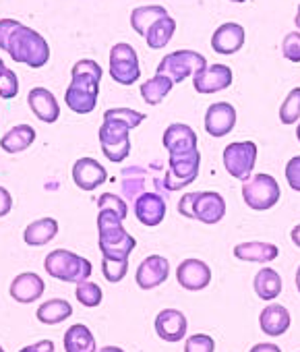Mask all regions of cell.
<instances>
[{
	"label": "cell",
	"mask_w": 300,
	"mask_h": 352,
	"mask_svg": "<svg viewBox=\"0 0 300 352\" xmlns=\"http://www.w3.org/2000/svg\"><path fill=\"white\" fill-rule=\"evenodd\" d=\"M0 50L30 69H42L50 60V44L46 38L17 19H0Z\"/></svg>",
	"instance_id": "obj_1"
},
{
	"label": "cell",
	"mask_w": 300,
	"mask_h": 352,
	"mask_svg": "<svg viewBox=\"0 0 300 352\" xmlns=\"http://www.w3.org/2000/svg\"><path fill=\"white\" fill-rule=\"evenodd\" d=\"M102 75V67L91 58H83L73 65L71 83L65 91V102L69 110H73L75 114H91L95 110Z\"/></svg>",
	"instance_id": "obj_2"
},
{
	"label": "cell",
	"mask_w": 300,
	"mask_h": 352,
	"mask_svg": "<svg viewBox=\"0 0 300 352\" xmlns=\"http://www.w3.org/2000/svg\"><path fill=\"white\" fill-rule=\"evenodd\" d=\"M122 222L124 220H120L114 212L100 210V214H97V245H100L102 257L128 259V255L135 251L137 241L132 234L126 232Z\"/></svg>",
	"instance_id": "obj_3"
},
{
	"label": "cell",
	"mask_w": 300,
	"mask_h": 352,
	"mask_svg": "<svg viewBox=\"0 0 300 352\" xmlns=\"http://www.w3.org/2000/svg\"><path fill=\"white\" fill-rule=\"evenodd\" d=\"M44 270L60 280V282H67V284H81L85 280H89L91 272H93V265L89 259L73 253V251H67V249H54L52 253L46 255L44 259Z\"/></svg>",
	"instance_id": "obj_4"
},
{
	"label": "cell",
	"mask_w": 300,
	"mask_h": 352,
	"mask_svg": "<svg viewBox=\"0 0 300 352\" xmlns=\"http://www.w3.org/2000/svg\"><path fill=\"white\" fill-rule=\"evenodd\" d=\"M281 197L279 185L271 174H251V179L242 183V199L255 212L271 210Z\"/></svg>",
	"instance_id": "obj_5"
},
{
	"label": "cell",
	"mask_w": 300,
	"mask_h": 352,
	"mask_svg": "<svg viewBox=\"0 0 300 352\" xmlns=\"http://www.w3.org/2000/svg\"><path fill=\"white\" fill-rule=\"evenodd\" d=\"M207 67V58L195 50H176L166 54L158 65V75H166L174 85L183 83L187 77L199 73Z\"/></svg>",
	"instance_id": "obj_6"
},
{
	"label": "cell",
	"mask_w": 300,
	"mask_h": 352,
	"mask_svg": "<svg viewBox=\"0 0 300 352\" xmlns=\"http://www.w3.org/2000/svg\"><path fill=\"white\" fill-rule=\"evenodd\" d=\"M100 145H102V153L106 155V160L120 164L128 157L130 153V129L124 122L118 120H104L100 131Z\"/></svg>",
	"instance_id": "obj_7"
},
{
	"label": "cell",
	"mask_w": 300,
	"mask_h": 352,
	"mask_svg": "<svg viewBox=\"0 0 300 352\" xmlns=\"http://www.w3.org/2000/svg\"><path fill=\"white\" fill-rule=\"evenodd\" d=\"M110 77L118 83V85H132L139 81L141 77V65H139V54L137 50L126 44V42H118L112 46L110 50Z\"/></svg>",
	"instance_id": "obj_8"
},
{
	"label": "cell",
	"mask_w": 300,
	"mask_h": 352,
	"mask_svg": "<svg viewBox=\"0 0 300 352\" xmlns=\"http://www.w3.org/2000/svg\"><path fill=\"white\" fill-rule=\"evenodd\" d=\"M199 168H201L199 149L193 153H185V155H168V172L164 179L166 189L181 191V189L193 185L195 179L199 176Z\"/></svg>",
	"instance_id": "obj_9"
},
{
	"label": "cell",
	"mask_w": 300,
	"mask_h": 352,
	"mask_svg": "<svg viewBox=\"0 0 300 352\" xmlns=\"http://www.w3.org/2000/svg\"><path fill=\"white\" fill-rule=\"evenodd\" d=\"M257 164V145L253 141H236L224 149V168L238 181L251 179Z\"/></svg>",
	"instance_id": "obj_10"
},
{
	"label": "cell",
	"mask_w": 300,
	"mask_h": 352,
	"mask_svg": "<svg viewBox=\"0 0 300 352\" xmlns=\"http://www.w3.org/2000/svg\"><path fill=\"white\" fill-rule=\"evenodd\" d=\"M170 276V263L162 255H149L145 257L135 274V282L141 290H154L162 286Z\"/></svg>",
	"instance_id": "obj_11"
},
{
	"label": "cell",
	"mask_w": 300,
	"mask_h": 352,
	"mask_svg": "<svg viewBox=\"0 0 300 352\" xmlns=\"http://www.w3.org/2000/svg\"><path fill=\"white\" fill-rule=\"evenodd\" d=\"M232 81L234 75L228 65H207L205 69L193 75V87L203 96L224 91L232 85Z\"/></svg>",
	"instance_id": "obj_12"
},
{
	"label": "cell",
	"mask_w": 300,
	"mask_h": 352,
	"mask_svg": "<svg viewBox=\"0 0 300 352\" xmlns=\"http://www.w3.org/2000/svg\"><path fill=\"white\" fill-rule=\"evenodd\" d=\"M71 174H73V183L81 191H85V193L95 191L100 185H104L108 181L106 168L97 160H93V157H81V160H77L73 164V172Z\"/></svg>",
	"instance_id": "obj_13"
},
{
	"label": "cell",
	"mask_w": 300,
	"mask_h": 352,
	"mask_svg": "<svg viewBox=\"0 0 300 352\" xmlns=\"http://www.w3.org/2000/svg\"><path fill=\"white\" fill-rule=\"evenodd\" d=\"M199 139H197V133L185 124V122H172L164 137H162V145L166 147L168 155H185V153H193L197 151Z\"/></svg>",
	"instance_id": "obj_14"
},
{
	"label": "cell",
	"mask_w": 300,
	"mask_h": 352,
	"mask_svg": "<svg viewBox=\"0 0 300 352\" xmlns=\"http://www.w3.org/2000/svg\"><path fill=\"white\" fill-rule=\"evenodd\" d=\"M135 218L143 226H160L166 218V199L160 193H143L132 204Z\"/></svg>",
	"instance_id": "obj_15"
},
{
	"label": "cell",
	"mask_w": 300,
	"mask_h": 352,
	"mask_svg": "<svg viewBox=\"0 0 300 352\" xmlns=\"http://www.w3.org/2000/svg\"><path fill=\"white\" fill-rule=\"evenodd\" d=\"M236 126V108L228 102H216L207 108L205 112V131L216 137L222 139L228 133H232V129Z\"/></svg>",
	"instance_id": "obj_16"
},
{
	"label": "cell",
	"mask_w": 300,
	"mask_h": 352,
	"mask_svg": "<svg viewBox=\"0 0 300 352\" xmlns=\"http://www.w3.org/2000/svg\"><path fill=\"white\" fill-rule=\"evenodd\" d=\"M176 280L185 290L199 292L209 286L211 282V270L201 259H185L176 270Z\"/></svg>",
	"instance_id": "obj_17"
},
{
	"label": "cell",
	"mask_w": 300,
	"mask_h": 352,
	"mask_svg": "<svg viewBox=\"0 0 300 352\" xmlns=\"http://www.w3.org/2000/svg\"><path fill=\"white\" fill-rule=\"evenodd\" d=\"M226 216V201L216 191H203L197 193L193 201V220H199L203 224H218Z\"/></svg>",
	"instance_id": "obj_18"
},
{
	"label": "cell",
	"mask_w": 300,
	"mask_h": 352,
	"mask_svg": "<svg viewBox=\"0 0 300 352\" xmlns=\"http://www.w3.org/2000/svg\"><path fill=\"white\" fill-rule=\"evenodd\" d=\"M27 104H30V110L34 112V116L46 124H52L60 118V106H58V100L56 96L46 89V87H34L30 89L27 94Z\"/></svg>",
	"instance_id": "obj_19"
},
{
	"label": "cell",
	"mask_w": 300,
	"mask_h": 352,
	"mask_svg": "<svg viewBox=\"0 0 300 352\" xmlns=\"http://www.w3.org/2000/svg\"><path fill=\"white\" fill-rule=\"evenodd\" d=\"M242 46H244V28L238 23L228 21V23L220 25L211 36V48H214V52H218L222 56L236 54Z\"/></svg>",
	"instance_id": "obj_20"
},
{
	"label": "cell",
	"mask_w": 300,
	"mask_h": 352,
	"mask_svg": "<svg viewBox=\"0 0 300 352\" xmlns=\"http://www.w3.org/2000/svg\"><path fill=\"white\" fill-rule=\"evenodd\" d=\"M46 290L44 280L36 274V272H23L19 274L13 282H11V298L21 302V305H30L34 300H38Z\"/></svg>",
	"instance_id": "obj_21"
},
{
	"label": "cell",
	"mask_w": 300,
	"mask_h": 352,
	"mask_svg": "<svg viewBox=\"0 0 300 352\" xmlns=\"http://www.w3.org/2000/svg\"><path fill=\"white\" fill-rule=\"evenodd\" d=\"M187 317L176 309H164L156 317V333L164 342H183L187 336Z\"/></svg>",
	"instance_id": "obj_22"
},
{
	"label": "cell",
	"mask_w": 300,
	"mask_h": 352,
	"mask_svg": "<svg viewBox=\"0 0 300 352\" xmlns=\"http://www.w3.org/2000/svg\"><path fill=\"white\" fill-rule=\"evenodd\" d=\"M36 129L32 124H17L13 129H9L3 137H0V149L7 153H21L25 149H30L36 141Z\"/></svg>",
	"instance_id": "obj_23"
},
{
	"label": "cell",
	"mask_w": 300,
	"mask_h": 352,
	"mask_svg": "<svg viewBox=\"0 0 300 352\" xmlns=\"http://www.w3.org/2000/svg\"><path fill=\"white\" fill-rule=\"evenodd\" d=\"M279 249L273 243H261V241H251V243H238L234 247V257L240 261H253V263H267L277 259Z\"/></svg>",
	"instance_id": "obj_24"
},
{
	"label": "cell",
	"mask_w": 300,
	"mask_h": 352,
	"mask_svg": "<svg viewBox=\"0 0 300 352\" xmlns=\"http://www.w3.org/2000/svg\"><path fill=\"white\" fill-rule=\"evenodd\" d=\"M259 325L265 336L277 338L288 331L290 327V313L281 305H269L261 311L259 315Z\"/></svg>",
	"instance_id": "obj_25"
},
{
	"label": "cell",
	"mask_w": 300,
	"mask_h": 352,
	"mask_svg": "<svg viewBox=\"0 0 300 352\" xmlns=\"http://www.w3.org/2000/svg\"><path fill=\"white\" fill-rule=\"evenodd\" d=\"M145 179L147 172L141 166H128L120 172V193L124 201H132L145 193Z\"/></svg>",
	"instance_id": "obj_26"
},
{
	"label": "cell",
	"mask_w": 300,
	"mask_h": 352,
	"mask_svg": "<svg viewBox=\"0 0 300 352\" xmlns=\"http://www.w3.org/2000/svg\"><path fill=\"white\" fill-rule=\"evenodd\" d=\"M65 352H97L91 329L83 323H75L65 333Z\"/></svg>",
	"instance_id": "obj_27"
},
{
	"label": "cell",
	"mask_w": 300,
	"mask_h": 352,
	"mask_svg": "<svg viewBox=\"0 0 300 352\" xmlns=\"http://www.w3.org/2000/svg\"><path fill=\"white\" fill-rule=\"evenodd\" d=\"M58 234V222L54 218H40V220H34L25 232H23V239L30 247H44L48 245L54 236Z\"/></svg>",
	"instance_id": "obj_28"
},
{
	"label": "cell",
	"mask_w": 300,
	"mask_h": 352,
	"mask_svg": "<svg viewBox=\"0 0 300 352\" xmlns=\"http://www.w3.org/2000/svg\"><path fill=\"white\" fill-rule=\"evenodd\" d=\"M73 315V307L69 300L65 298H50L46 302H42L36 311V317L40 323L44 325H56V323H62L67 321L69 317Z\"/></svg>",
	"instance_id": "obj_29"
},
{
	"label": "cell",
	"mask_w": 300,
	"mask_h": 352,
	"mask_svg": "<svg viewBox=\"0 0 300 352\" xmlns=\"http://www.w3.org/2000/svg\"><path fill=\"white\" fill-rule=\"evenodd\" d=\"M172 87H174V83H172L170 77L156 75V77L141 83V98L149 106H158V104H162L166 100V96L172 91Z\"/></svg>",
	"instance_id": "obj_30"
},
{
	"label": "cell",
	"mask_w": 300,
	"mask_h": 352,
	"mask_svg": "<svg viewBox=\"0 0 300 352\" xmlns=\"http://www.w3.org/2000/svg\"><path fill=\"white\" fill-rule=\"evenodd\" d=\"M253 286L261 300H273L281 292V276L271 267H263L255 274Z\"/></svg>",
	"instance_id": "obj_31"
},
{
	"label": "cell",
	"mask_w": 300,
	"mask_h": 352,
	"mask_svg": "<svg viewBox=\"0 0 300 352\" xmlns=\"http://www.w3.org/2000/svg\"><path fill=\"white\" fill-rule=\"evenodd\" d=\"M168 11L162 5H147V7H137L130 13V28L135 30V34L143 36L147 34V30L152 28L158 19L166 17Z\"/></svg>",
	"instance_id": "obj_32"
},
{
	"label": "cell",
	"mask_w": 300,
	"mask_h": 352,
	"mask_svg": "<svg viewBox=\"0 0 300 352\" xmlns=\"http://www.w3.org/2000/svg\"><path fill=\"white\" fill-rule=\"evenodd\" d=\"M174 32H176V21L166 15L162 19H158L152 28L147 30L145 34V40H147V46L152 50H160L164 48L172 38H174Z\"/></svg>",
	"instance_id": "obj_33"
},
{
	"label": "cell",
	"mask_w": 300,
	"mask_h": 352,
	"mask_svg": "<svg viewBox=\"0 0 300 352\" xmlns=\"http://www.w3.org/2000/svg\"><path fill=\"white\" fill-rule=\"evenodd\" d=\"M75 296H77V300H79L83 307L93 309V307H97V305L102 302V298H104V290H102L95 282L85 280V282L77 284Z\"/></svg>",
	"instance_id": "obj_34"
},
{
	"label": "cell",
	"mask_w": 300,
	"mask_h": 352,
	"mask_svg": "<svg viewBox=\"0 0 300 352\" xmlns=\"http://www.w3.org/2000/svg\"><path fill=\"white\" fill-rule=\"evenodd\" d=\"M298 116H300V87H294L281 102L279 120L284 124H294V122H298Z\"/></svg>",
	"instance_id": "obj_35"
},
{
	"label": "cell",
	"mask_w": 300,
	"mask_h": 352,
	"mask_svg": "<svg viewBox=\"0 0 300 352\" xmlns=\"http://www.w3.org/2000/svg\"><path fill=\"white\" fill-rule=\"evenodd\" d=\"M118 120V122H124L130 131L137 129L143 120H145V114L139 112V110H132V108H110L104 112V120Z\"/></svg>",
	"instance_id": "obj_36"
},
{
	"label": "cell",
	"mask_w": 300,
	"mask_h": 352,
	"mask_svg": "<svg viewBox=\"0 0 300 352\" xmlns=\"http://www.w3.org/2000/svg\"><path fill=\"white\" fill-rule=\"evenodd\" d=\"M128 272V259H108L102 257V274L108 282H122Z\"/></svg>",
	"instance_id": "obj_37"
},
{
	"label": "cell",
	"mask_w": 300,
	"mask_h": 352,
	"mask_svg": "<svg viewBox=\"0 0 300 352\" xmlns=\"http://www.w3.org/2000/svg\"><path fill=\"white\" fill-rule=\"evenodd\" d=\"M97 210H110L114 212L120 220H126L128 216V206L126 201L120 197V195H114V193H104L97 201Z\"/></svg>",
	"instance_id": "obj_38"
},
{
	"label": "cell",
	"mask_w": 300,
	"mask_h": 352,
	"mask_svg": "<svg viewBox=\"0 0 300 352\" xmlns=\"http://www.w3.org/2000/svg\"><path fill=\"white\" fill-rule=\"evenodd\" d=\"M19 94V79L15 71L5 69V73L0 75V100H13Z\"/></svg>",
	"instance_id": "obj_39"
},
{
	"label": "cell",
	"mask_w": 300,
	"mask_h": 352,
	"mask_svg": "<svg viewBox=\"0 0 300 352\" xmlns=\"http://www.w3.org/2000/svg\"><path fill=\"white\" fill-rule=\"evenodd\" d=\"M185 352H216V340L207 333H195L185 342Z\"/></svg>",
	"instance_id": "obj_40"
},
{
	"label": "cell",
	"mask_w": 300,
	"mask_h": 352,
	"mask_svg": "<svg viewBox=\"0 0 300 352\" xmlns=\"http://www.w3.org/2000/svg\"><path fill=\"white\" fill-rule=\"evenodd\" d=\"M281 54L290 63H300V34L292 32L281 42Z\"/></svg>",
	"instance_id": "obj_41"
},
{
	"label": "cell",
	"mask_w": 300,
	"mask_h": 352,
	"mask_svg": "<svg viewBox=\"0 0 300 352\" xmlns=\"http://www.w3.org/2000/svg\"><path fill=\"white\" fill-rule=\"evenodd\" d=\"M286 181H288L290 189L300 193V155H294L286 164Z\"/></svg>",
	"instance_id": "obj_42"
},
{
	"label": "cell",
	"mask_w": 300,
	"mask_h": 352,
	"mask_svg": "<svg viewBox=\"0 0 300 352\" xmlns=\"http://www.w3.org/2000/svg\"><path fill=\"white\" fill-rule=\"evenodd\" d=\"M195 197H197V193H187V195H183V199L178 201V214H181V216L193 220V201H195Z\"/></svg>",
	"instance_id": "obj_43"
},
{
	"label": "cell",
	"mask_w": 300,
	"mask_h": 352,
	"mask_svg": "<svg viewBox=\"0 0 300 352\" xmlns=\"http://www.w3.org/2000/svg\"><path fill=\"white\" fill-rule=\"evenodd\" d=\"M11 210H13V197H11V193H9V189L0 187V218L9 216Z\"/></svg>",
	"instance_id": "obj_44"
},
{
	"label": "cell",
	"mask_w": 300,
	"mask_h": 352,
	"mask_svg": "<svg viewBox=\"0 0 300 352\" xmlns=\"http://www.w3.org/2000/svg\"><path fill=\"white\" fill-rule=\"evenodd\" d=\"M19 352H54V342L52 340H40L36 344H30L21 348Z\"/></svg>",
	"instance_id": "obj_45"
},
{
	"label": "cell",
	"mask_w": 300,
	"mask_h": 352,
	"mask_svg": "<svg viewBox=\"0 0 300 352\" xmlns=\"http://www.w3.org/2000/svg\"><path fill=\"white\" fill-rule=\"evenodd\" d=\"M249 352H281L279 346L271 344V342H265V344H255Z\"/></svg>",
	"instance_id": "obj_46"
},
{
	"label": "cell",
	"mask_w": 300,
	"mask_h": 352,
	"mask_svg": "<svg viewBox=\"0 0 300 352\" xmlns=\"http://www.w3.org/2000/svg\"><path fill=\"white\" fill-rule=\"evenodd\" d=\"M290 236H292V243L300 249V224L292 228V234H290Z\"/></svg>",
	"instance_id": "obj_47"
},
{
	"label": "cell",
	"mask_w": 300,
	"mask_h": 352,
	"mask_svg": "<svg viewBox=\"0 0 300 352\" xmlns=\"http://www.w3.org/2000/svg\"><path fill=\"white\" fill-rule=\"evenodd\" d=\"M100 352H124V350L118 346H104V348H100Z\"/></svg>",
	"instance_id": "obj_48"
},
{
	"label": "cell",
	"mask_w": 300,
	"mask_h": 352,
	"mask_svg": "<svg viewBox=\"0 0 300 352\" xmlns=\"http://www.w3.org/2000/svg\"><path fill=\"white\" fill-rule=\"evenodd\" d=\"M296 288H298V292H300V265H298V270H296Z\"/></svg>",
	"instance_id": "obj_49"
},
{
	"label": "cell",
	"mask_w": 300,
	"mask_h": 352,
	"mask_svg": "<svg viewBox=\"0 0 300 352\" xmlns=\"http://www.w3.org/2000/svg\"><path fill=\"white\" fill-rule=\"evenodd\" d=\"M294 21H296V28L300 30V5H298V13H296V19Z\"/></svg>",
	"instance_id": "obj_50"
},
{
	"label": "cell",
	"mask_w": 300,
	"mask_h": 352,
	"mask_svg": "<svg viewBox=\"0 0 300 352\" xmlns=\"http://www.w3.org/2000/svg\"><path fill=\"white\" fill-rule=\"evenodd\" d=\"M5 69H7V65H5V60H3V58H0V75L5 73Z\"/></svg>",
	"instance_id": "obj_51"
},
{
	"label": "cell",
	"mask_w": 300,
	"mask_h": 352,
	"mask_svg": "<svg viewBox=\"0 0 300 352\" xmlns=\"http://www.w3.org/2000/svg\"><path fill=\"white\" fill-rule=\"evenodd\" d=\"M296 139H298V143H300V124L296 126Z\"/></svg>",
	"instance_id": "obj_52"
},
{
	"label": "cell",
	"mask_w": 300,
	"mask_h": 352,
	"mask_svg": "<svg viewBox=\"0 0 300 352\" xmlns=\"http://www.w3.org/2000/svg\"><path fill=\"white\" fill-rule=\"evenodd\" d=\"M230 3H236V5H240V3H246V0H230Z\"/></svg>",
	"instance_id": "obj_53"
},
{
	"label": "cell",
	"mask_w": 300,
	"mask_h": 352,
	"mask_svg": "<svg viewBox=\"0 0 300 352\" xmlns=\"http://www.w3.org/2000/svg\"><path fill=\"white\" fill-rule=\"evenodd\" d=\"M0 352H5V348H3V346H0Z\"/></svg>",
	"instance_id": "obj_54"
}]
</instances>
